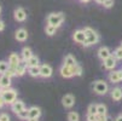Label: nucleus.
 <instances>
[{
	"mask_svg": "<svg viewBox=\"0 0 122 121\" xmlns=\"http://www.w3.org/2000/svg\"><path fill=\"white\" fill-rule=\"evenodd\" d=\"M83 32L86 34V40L82 44L83 46H92V45L98 44V41H99V34L97 32H94V29H92L91 27H86L83 29Z\"/></svg>",
	"mask_w": 122,
	"mask_h": 121,
	"instance_id": "nucleus-1",
	"label": "nucleus"
},
{
	"mask_svg": "<svg viewBox=\"0 0 122 121\" xmlns=\"http://www.w3.org/2000/svg\"><path fill=\"white\" fill-rule=\"evenodd\" d=\"M65 17H64V13L63 12H53V13H50L48 17H47V23L48 24H52V26H56L57 28L62 26V23L64 22Z\"/></svg>",
	"mask_w": 122,
	"mask_h": 121,
	"instance_id": "nucleus-2",
	"label": "nucleus"
},
{
	"mask_svg": "<svg viewBox=\"0 0 122 121\" xmlns=\"http://www.w3.org/2000/svg\"><path fill=\"white\" fill-rule=\"evenodd\" d=\"M1 96H3V98H4L6 104L11 105L12 103L17 99V91L13 90V89H5Z\"/></svg>",
	"mask_w": 122,
	"mask_h": 121,
	"instance_id": "nucleus-3",
	"label": "nucleus"
},
{
	"mask_svg": "<svg viewBox=\"0 0 122 121\" xmlns=\"http://www.w3.org/2000/svg\"><path fill=\"white\" fill-rule=\"evenodd\" d=\"M93 90L98 95H107L109 91V87H108V84L104 80H98L93 85Z\"/></svg>",
	"mask_w": 122,
	"mask_h": 121,
	"instance_id": "nucleus-4",
	"label": "nucleus"
},
{
	"mask_svg": "<svg viewBox=\"0 0 122 121\" xmlns=\"http://www.w3.org/2000/svg\"><path fill=\"white\" fill-rule=\"evenodd\" d=\"M74 104H75V98H74L73 95H65V96H63V98H62V105L64 108L70 109V108L74 107Z\"/></svg>",
	"mask_w": 122,
	"mask_h": 121,
	"instance_id": "nucleus-5",
	"label": "nucleus"
},
{
	"mask_svg": "<svg viewBox=\"0 0 122 121\" xmlns=\"http://www.w3.org/2000/svg\"><path fill=\"white\" fill-rule=\"evenodd\" d=\"M27 70H28V62L24 61V59H22L18 63L17 68H16V76H23Z\"/></svg>",
	"mask_w": 122,
	"mask_h": 121,
	"instance_id": "nucleus-6",
	"label": "nucleus"
},
{
	"mask_svg": "<svg viewBox=\"0 0 122 121\" xmlns=\"http://www.w3.org/2000/svg\"><path fill=\"white\" fill-rule=\"evenodd\" d=\"M13 16H15V20L17 22H24L27 20V12L22 7H17L13 12Z\"/></svg>",
	"mask_w": 122,
	"mask_h": 121,
	"instance_id": "nucleus-7",
	"label": "nucleus"
},
{
	"mask_svg": "<svg viewBox=\"0 0 122 121\" xmlns=\"http://www.w3.org/2000/svg\"><path fill=\"white\" fill-rule=\"evenodd\" d=\"M59 73H61V75H62L63 78H65V79H70V78L74 76L71 67H69V65H66V64H63V65L59 68Z\"/></svg>",
	"mask_w": 122,
	"mask_h": 121,
	"instance_id": "nucleus-8",
	"label": "nucleus"
},
{
	"mask_svg": "<svg viewBox=\"0 0 122 121\" xmlns=\"http://www.w3.org/2000/svg\"><path fill=\"white\" fill-rule=\"evenodd\" d=\"M103 62H104V68L108 69V70H112V69L116 67V64H117V58L111 55L110 57H108L107 59H104Z\"/></svg>",
	"mask_w": 122,
	"mask_h": 121,
	"instance_id": "nucleus-9",
	"label": "nucleus"
},
{
	"mask_svg": "<svg viewBox=\"0 0 122 121\" xmlns=\"http://www.w3.org/2000/svg\"><path fill=\"white\" fill-rule=\"evenodd\" d=\"M109 81L112 84H117L122 81V70H112L109 73Z\"/></svg>",
	"mask_w": 122,
	"mask_h": 121,
	"instance_id": "nucleus-10",
	"label": "nucleus"
},
{
	"mask_svg": "<svg viewBox=\"0 0 122 121\" xmlns=\"http://www.w3.org/2000/svg\"><path fill=\"white\" fill-rule=\"evenodd\" d=\"M73 39H74V41L77 42V44H83L85 40H86V34H85L83 29L75 30V33L73 34Z\"/></svg>",
	"mask_w": 122,
	"mask_h": 121,
	"instance_id": "nucleus-11",
	"label": "nucleus"
},
{
	"mask_svg": "<svg viewBox=\"0 0 122 121\" xmlns=\"http://www.w3.org/2000/svg\"><path fill=\"white\" fill-rule=\"evenodd\" d=\"M53 73V69L50 64H42L40 65V76L42 78H50Z\"/></svg>",
	"mask_w": 122,
	"mask_h": 121,
	"instance_id": "nucleus-12",
	"label": "nucleus"
},
{
	"mask_svg": "<svg viewBox=\"0 0 122 121\" xmlns=\"http://www.w3.org/2000/svg\"><path fill=\"white\" fill-rule=\"evenodd\" d=\"M15 38L17 41H25L28 39V32L24 29V28H20V29H17L16 30V34H15Z\"/></svg>",
	"mask_w": 122,
	"mask_h": 121,
	"instance_id": "nucleus-13",
	"label": "nucleus"
},
{
	"mask_svg": "<svg viewBox=\"0 0 122 121\" xmlns=\"http://www.w3.org/2000/svg\"><path fill=\"white\" fill-rule=\"evenodd\" d=\"M24 108H25V107H24V103H23L22 100H20V99H16L12 104H11V110H12L15 114H18V113L22 111Z\"/></svg>",
	"mask_w": 122,
	"mask_h": 121,
	"instance_id": "nucleus-14",
	"label": "nucleus"
},
{
	"mask_svg": "<svg viewBox=\"0 0 122 121\" xmlns=\"http://www.w3.org/2000/svg\"><path fill=\"white\" fill-rule=\"evenodd\" d=\"M110 56H111V52H110L109 47H107V46H102V47L98 50V57H99L102 61L107 59V58L110 57Z\"/></svg>",
	"mask_w": 122,
	"mask_h": 121,
	"instance_id": "nucleus-15",
	"label": "nucleus"
},
{
	"mask_svg": "<svg viewBox=\"0 0 122 121\" xmlns=\"http://www.w3.org/2000/svg\"><path fill=\"white\" fill-rule=\"evenodd\" d=\"M20 62H21V59H20V56L17 55V53H11V55L9 56L10 68L15 69V70H16V68H17V65H18V63H20Z\"/></svg>",
	"mask_w": 122,
	"mask_h": 121,
	"instance_id": "nucleus-16",
	"label": "nucleus"
},
{
	"mask_svg": "<svg viewBox=\"0 0 122 121\" xmlns=\"http://www.w3.org/2000/svg\"><path fill=\"white\" fill-rule=\"evenodd\" d=\"M0 85H1L4 89H10L11 78H9L6 74H1V76H0Z\"/></svg>",
	"mask_w": 122,
	"mask_h": 121,
	"instance_id": "nucleus-17",
	"label": "nucleus"
},
{
	"mask_svg": "<svg viewBox=\"0 0 122 121\" xmlns=\"http://www.w3.org/2000/svg\"><path fill=\"white\" fill-rule=\"evenodd\" d=\"M21 55H22V59L28 61V59H29L31 56H33V51H31V48H30V47L25 46V47H23V48H22V51H21Z\"/></svg>",
	"mask_w": 122,
	"mask_h": 121,
	"instance_id": "nucleus-18",
	"label": "nucleus"
},
{
	"mask_svg": "<svg viewBox=\"0 0 122 121\" xmlns=\"http://www.w3.org/2000/svg\"><path fill=\"white\" fill-rule=\"evenodd\" d=\"M111 98H112L114 100H116V102L121 100V99H122V90H121L120 87L112 89V91H111Z\"/></svg>",
	"mask_w": 122,
	"mask_h": 121,
	"instance_id": "nucleus-19",
	"label": "nucleus"
},
{
	"mask_svg": "<svg viewBox=\"0 0 122 121\" xmlns=\"http://www.w3.org/2000/svg\"><path fill=\"white\" fill-rule=\"evenodd\" d=\"M28 73L30 76H40V65H34V67H28Z\"/></svg>",
	"mask_w": 122,
	"mask_h": 121,
	"instance_id": "nucleus-20",
	"label": "nucleus"
},
{
	"mask_svg": "<svg viewBox=\"0 0 122 121\" xmlns=\"http://www.w3.org/2000/svg\"><path fill=\"white\" fill-rule=\"evenodd\" d=\"M29 110V117H40L41 115V109L39 107H31L28 109Z\"/></svg>",
	"mask_w": 122,
	"mask_h": 121,
	"instance_id": "nucleus-21",
	"label": "nucleus"
},
{
	"mask_svg": "<svg viewBox=\"0 0 122 121\" xmlns=\"http://www.w3.org/2000/svg\"><path fill=\"white\" fill-rule=\"evenodd\" d=\"M63 64H66V65H69V67H74L75 64H77L76 63V59H75V57L73 56V55H66L65 57H64V63Z\"/></svg>",
	"mask_w": 122,
	"mask_h": 121,
	"instance_id": "nucleus-22",
	"label": "nucleus"
},
{
	"mask_svg": "<svg viewBox=\"0 0 122 121\" xmlns=\"http://www.w3.org/2000/svg\"><path fill=\"white\" fill-rule=\"evenodd\" d=\"M45 32H46V34H47L48 37H52V35H55V34H56V32H57V27L47 23V26H46V28H45Z\"/></svg>",
	"mask_w": 122,
	"mask_h": 121,
	"instance_id": "nucleus-23",
	"label": "nucleus"
},
{
	"mask_svg": "<svg viewBox=\"0 0 122 121\" xmlns=\"http://www.w3.org/2000/svg\"><path fill=\"white\" fill-rule=\"evenodd\" d=\"M10 68V63L5 61H0V74H5Z\"/></svg>",
	"mask_w": 122,
	"mask_h": 121,
	"instance_id": "nucleus-24",
	"label": "nucleus"
},
{
	"mask_svg": "<svg viewBox=\"0 0 122 121\" xmlns=\"http://www.w3.org/2000/svg\"><path fill=\"white\" fill-rule=\"evenodd\" d=\"M71 69H73L74 76H81L82 75V67L80 64H75L74 67H71Z\"/></svg>",
	"mask_w": 122,
	"mask_h": 121,
	"instance_id": "nucleus-25",
	"label": "nucleus"
},
{
	"mask_svg": "<svg viewBox=\"0 0 122 121\" xmlns=\"http://www.w3.org/2000/svg\"><path fill=\"white\" fill-rule=\"evenodd\" d=\"M28 67H34V65H39V57L38 56H31L28 61Z\"/></svg>",
	"mask_w": 122,
	"mask_h": 121,
	"instance_id": "nucleus-26",
	"label": "nucleus"
},
{
	"mask_svg": "<svg viewBox=\"0 0 122 121\" xmlns=\"http://www.w3.org/2000/svg\"><path fill=\"white\" fill-rule=\"evenodd\" d=\"M68 121H80V116L76 111H70L68 114Z\"/></svg>",
	"mask_w": 122,
	"mask_h": 121,
	"instance_id": "nucleus-27",
	"label": "nucleus"
},
{
	"mask_svg": "<svg viewBox=\"0 0 122 121\" xmlns=\"http://www.w3.org/2000/svg\"><path fill=\"white\" fill-rule=\"evenodd\" d=\"M17 116H18L21 120H27V119L29 117V110L24 108L22 111H20L18 114H17Z\"/></svg>",
	"mask_w": 122,
	"mask_h": 121,
	"instance_id": "nucleus-28",
	"label": "nucleus"
},
{
	"mask_svg": "<svg viewBox=\"0 0 122 121\" xmlns=\"http://www.w3.org/2000/svg\"><path fill=\"white\" fill-rule=\"evenodd\" d=\"M97 115H107V105H104V104H98Z\"/></svg>",
	"mask_w": 122,
	"mask_h": 121,
	"instance_id": "nucleus-29",
	"label": "nucleus"
},
{
	"mask_svg": "<svg viewBox=\"0 0 122 121\" xmlns=\"http://www.w3.org/2000/svg\"><path fill=\"white\" fill-rule=\"evenodd\" d=\"M97 108H98V104H94V103H92V104L88 105V109H87V111H88V114H94V115H97Z\"/></svg>",
	"mask_w": 122,
	"mask_h": 121,
	"instance_id": "nucleus-30",
	"label": "nucleus"
},
{
	"mask_svg": "<svg viewBox=\"0 0 122 121\" xmlns=\"http://www.w3.org/2000/svg\"><path fill=\"white\" fill-rule=\"evenodd\" d=\"M114 56H115L117 59H122V46H120V47H117V48L115 50Z\"/></svg>",
	"mask_w": 122,
	"mask_h": 121,
	"instance_id": "nucleus-31",
	"label": "nucleus"
},
{
	"mask_svg": "<svg viewBox=\"0 0 122 121\" xmlns=\"http://www.w3.org/2000/svg\"><path fill=\"white\" fill-rule=\"evenodd\" d=\"M86 120H87V121H97V120H98V116L94 115V114H88V113H87Z\"/></svg>",
	"mask_w": 122,
	"mask_h": 121,
	"instance_id": "nucleus-32",
	"label": "nucleus"
},
{
	"mask_svg": "<svg viewBox=\"0 0 122 121\" xmlns=\"http://www.w3.org/2000/svg\"><path fill=\"white\" fill-rule=\"evenodd\" d=\"M103 6L105 7V9L112 7V6H114V0H105V1H104V4H103Z\"/></svg>",
	"mask_w": 122,
	"mask_h": 121,
	"instance_id": "nucleus-33",
	"label": "nucleus"
},
{
	"mask_svg": "<svg viewBox=\"0 0 122 121\" xmlns=\"http://www.w3.org/2000/svg\"><path fill=\"white\" fill-rule=\"evenodd\" d=\"M0 121H10V116L5 113H1L0 114Z\"/></svg>",
	"mask_w": 122,
	"mask_h": 121,
	"instance_id": "nucleus-34",
	"label": "nucleus"
},
{
	"mask_svg": "<svg viewBox=\"0 0 122 121\" xmlns=\"http://www.w3.org/2000/svg\"><path fill=\"white\" fill-rule=\"evenodd\" d=\"M6 104V103H5V100H4V98H3V96L1 95H0V108H3L4 105Z\"/></svg>",
	"mask_w": 122,
	"mask_h": 121,
	"instance_id": "nucleus-35",
	"label": "nucleus"
},
{
	"mask_svg": "<svg viewBox=\"0 0 122 121\" xmlns=\"http://www.w3.org/2000/svg\"><path fill=\"white\" fill-rule=\"evenodd\" d=\"M5 29V23L1 21V20H0V32H3Z\"/></svg>",
	"mask_w": 122,
	"mask_h": 121,
	"instance_id": "nucleus-36",
	"label": "nucleus"
},
{
	"mask_svg": "<svg viewBox=\"0 0 122 121\" xmlns=\"http://www.w3.org/2000/svg\"><path fill=\"white\" fill-rule=\"evenodd\" d=\"M27 121H39V119L38 117H28Z\"/></svg>",
	"mask_w": 122,
	"mask_h": 121,
	"instance_id": "nucleus-37",
	"label": "nucleus"
},
{
	"mask_svg": "<svg viewBox=\"0 0 122 121\" xmlns=\"http://www.w3.org/2000/svg\"><path fill=\"white\" fill-rule=\"evenodd\" d=\"M94 1H96L97 4H99V5H103V4H104V1H105V0H94Z\"/></svg>",
	"mask_w": 122,
	"mask_h": 121,
	"instance_id": "nucleus-38",
	"label": "nucleus"
},
{
	"mask_svg": "<svg viewBox=\"0 0 122 121\" xmlns=\"http://www.w3.org/2000/svg\"><path fill=\"white\" fill-rule=\"evenodd\" d=\"M4 90H5V89L3 87V86H1V85H0V95H3V92H4Z\"/></svg>",
	"mask_w": 122,
	"mask_h": 121,
	"instance_id": "nucleus-39",
	"label": "nucleus"
},
{
	"mask_svg": "<svg viewBox=\"0 0 122 121\" xmlns=\"http://www.w3.org/2000/svg\"><path fill=\"white\" fill-rule=\"evenodd\" d=\"M115 121H122V115H120V116H117V119H116Z\"/></svg>",
	"mask_w": 122,
	"mask_h": 121,
	"instance_id": "nucleus-40",
	"label": "nucleus"
},
{
	"mask_svg": "<svg viewBox=\"0 0 122 121\" xmlns=\"http://www.w3.org/2000/svg\"><path fill=\"white\" fill-rule=\"evenodd\" d=\"M105 121H112V119H111L110 116H108V115H107V119H105Z\"/></svg>",
	"mask_w": 122,
	"mask_h": 121,
	"instance_id": "nucleus-41",
	"label": "nucleus"
},
{
	"mask_svg": "<svg viewBox=\"0 0 122 121\" xmlns=\"http://www.w3.org/2000/svg\"><path fill=\"white\" fill-rule=\"evenodd\" d=\"M80 1H81V3H88L90 0H80Z\"/></svg>",
	"mask_w": 122,
	"mask_h": 121,
	"instance_id": "nucleus-42",
	"label": "nucleus"
},
{
	"mask_svg": "<svg viewBox=\"0 0 122 121\" xmlns=\"http://www.w3.org/2000/svg\"><path fill=\"white\" fill-rule=\"evenodd\" d=\"M0 13H1V6H0Z\"/></svg>",
	"mask_w": 122,
	"mask_h": 121,
	"instance_id": "nucleus-43",
	"label": "nucleus"
},
{
	"mask_svg": "<svg viewBox=\"0 0 122 121\" xmlns=\"http://www.w3.org/2000/svg\"><path fill=\"white\" fill-rule=\"evenodd\" d=\"M97 121H100V120H97Z\"/></svg>",
	"mask_w": 122,
	"mask_h": 121,
	"instance_id": "nucleus-44",
	"label": "nucleus"
},
{
	"mask_svg": "<svg viewBox=\"0 0 122 121\" xmlns=\"http://www.w3.org/2000/svg\"><path fill=\"white\" fill-rule=\"evenodd\" d=\"M121 46H122V42H121Z\"/></svg>",
	"mask_w": 122,
	"mask_h": 121,
	"instance_id": "nucleus-45",
	"label": "nucleus"
}]
</instances>
